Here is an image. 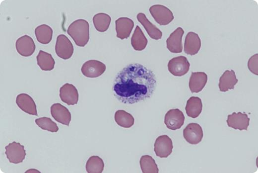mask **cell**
I'll return each mask as SVG.
<instances>
[{
	"label": "cell",
	"instance_id": "obj_1",
	"mask_svg": "<svg viewBox=\"0 0 258 173\" xmlns=\"http://www.w3.org/2000/svg\"><path fill=\"white\" fill-rule=\"evenodd\" d=\"M156 84L151 70L138 63L130 64L117 74L113 91L119 101L132 104L149 98L155 90Z\"/></svg>",
	"mask_w": 258,
	"mask_h": 173
},
{
	"label": "cell",
	"instance_id": "obj_2",
	"mask_svg": "<svg viewBox=\"0 0 258 173\" xmlns=\"http://www.w3.org/2000/svg\"><path fill=\"white\" fill-rule=\"evenodd\" d=\"M67 33L76 45L84 47L89 40V23L85 19H77L69 25L67 29Z\"/></svg>",
	"mask_w": 258,
	"mask_h": 173
},
{
	"label": "cell",
	"instance_id": "obj_3",
	"mask_svg": "<svg viewBox=\"0 0 258 173\" xmlns=\"http://www.w3.org/2000/svg\"><path fill=\"white\" fill-rule=\"evenodd\" d=\"M149 11L155 21L161 25L169 24L174 18L171 10L161 4L152 5L149 8Z\"/></svg>",
	"mask_w": 258,
	"mask_h": 173
},
{
	"label": "cell",
	"instance_id": "obj_4",
	"mask_svg": "<svg viewBox=\"0 0 258 173\" xmlns=\"http://www.w3.org/2000/svg\"><path fill=\"white\" fill-rule=\"evenodd\" d=\"M73 45L68 37L64 34L58 36L55 45V51L58 57L64 59H69L73 53Z\"/></svg>",
	"mask_w": 258,
	"mask_h": 173
},
{
	"label": "cell",
	"instance_id": "obj_5",
	"mask_svg": "<svg viewBox=\"0 0 258 173\" xmlns=\"http://www.w3.org/2000/svg\"><path fill=\"white\" fill-rule=\"evenodd\" d=\"M190 64L187 58L180 56L171 59L168 63V69L173 75L181 77L186 74L190 69Z\"/></svg>",
	"mask_w": 258,
	"mask_h": 173
},
{
	"label": "cell",
	"instance_id": "obj_6",
	"mask_svg": "<svg viewBox=\"0 0 258 173\" xmlns=\"http://www.w3.org/2000/svg\"><path fill=\"white\" fill-rule=\"evenodd\" d=\"M5 149L6 158L11 163H22L26 155L24 146L15 141L5 146Z\"/></svg>",
	"mask_w": 258,
	"mask_h": 173
},
{
	"label": "cell",
	"instance_id": "obj_7",
	"mask_svg": "<svg viewBox=\"0 0 258 173\" xmlns=\"http://www.w3.org/2000/svg\"><path fill=\"white\" fill-rule=\"evenodd\" d=\"M106 68V65L103 63L96 60H90L83 64L81 71L84 76L94 78L102 75Z\"/></svg>",
	"mask_w": 258,
	"mask_h": 173
},
{
	"label": "cell",
	"instance_id": "obj_8",
	"mask_svg": "<svg viewBox=\"0 0 258 173\" xmlns=\"http://www.w3.org/2000/svg\"><path fill=\"white\" fill-rule=\"evenodd\" d=\"M185 118L183 112L180 109H171L165 115L164 123L167 128L176 130L181 128L183 125Z\"/></svg>",
	"mask_w": 258,
	"mask_h": 173
},
{
	"label": "cell",
	"instance_id": "obj_9",
	"mask_svg": "<svg viewBox=\"0 0 258 173\" xmlns=\"http://www.w3.org/2000/svg\"><path fill=\"white\" fill-rule=\"evenodd\" d=\"M173 146L171 139L166 135L159 136L156 139L154 150L160 158H167L172 152Z\"/></svg>",
	"mask_w": 258,
	"mask_h": 173
},
{
	"label": "cell",
	"instance_id": "obj_10",
	"mask_svg": "<svg viewBox=\"0 0 258 173\" xmlns=\"http://www.w3.org/2000/svg\"><path fill=\"white\" fill-rule=\"evenodd\" d=\"M203 130L200 125L196 123L189 124L183 130V136L189 143L196 145L203 138Z\"/></svg>",
	"mask_w": 258,
	"mask_h": 173
},
{
	"label": "cell",
	"instance_id": "obj_11",
	"mask_svg": "<svg viewBox=\"0 0 258 173\" xmlns=\"http://www.w3.org/2000/svg\"><path fill=\"white\" fill-rule=\"evenodd\" d=\"M227 124L229 127L239 130H247L249 125L250 118L245 113L234 112L227 116Z\"/></svg>",
	"mask_w": 258,
	"mask_h": 173
},
{
	"label": "cell",
	"instance_id": "obj_12",
	"mask_svg": "<svg viewBox=\"0 0 258 173\" xmlns=\"http://www.w3.org/2000/svg\"><path fill=\"white\" fill-rule=\"evenodd\" d=\"M17 52L21 56L29 57L35 50V44L33 39L27 35L18 38L15 43Z\"/></svg>",
	"mask_w": 258,
	"mask_h": 173
},
{
	"label": "cell",
	"instance_id": "obj_13",
	"mask_svg": "<svg viewBox=\"0 0 258 173\" xmlns=\"http://www.w3.org/2000/svg\"><path fill=\"white\" fill-rule=\"evenodd\" d=\"M184 31L182 27H178L166 40L167 48L172 53H180L182 52V37Z\"/></svg>",
	"mask_w": 258,
	"mask_h": 173
},
{
	"label": "cell",
	"instance_id": "obj_14",
	"mask_svg": "<svg viewBox=\"0 0 258 173\" xmlns=\"http://www.w3.org/2000/svg\"><path fill=\"white\" fill-rule=\"evenodd\" d=\"M60 97L63 102L73 105L78 102V92L74 86L66 83L60 89Z\"/></svg>",
	"mask_w": 258,
	"mask_h": 173
},
{
	"label": "cell",
	"instance_id": "obj_15",
	"mask_svg": "<svg viewBox=\"0 0 258 173\" xmlns=\"http://www.w3.org/2000/svg\"><path fill=\"white\" fill-rule=\"evenodd\" d=\"M51 114L54 119L62 124L68 126L71 121V114L68 109L61 103L52 105Z\"/></svg>",
	"mask_w": 258,
	"mask_h": 173
},
{
	"label": "cell",
	"instance_id": "obj_16",
	"mask_svg": "<svg viewBox=\"0 0 258 173\" xmlns=\"http://www.w3.org/2000/svg\"><path fill=\"white\" fill-rule=\"evenodd\" d=\"M117 37L121 39L128 38L133 28L134 22L128 17H120L115 21Z\"/></svg>",
	"mask_w": 258,
	"mask_h": 173
},
{
	"label": "cell",
	"instance_id": "obj_17",
	"mask_svg": "<svg viewBox=\"0 0 258 173\" xmlns=\"http://www.w3.org/2000/svg\"><path fill=\"white\" fill-rule=\"evenodd\" d=\"M16 103L18 107L25 113L30 115H38L35 102L28 94H19L16 96Z\"/></svg>",
	"mask_w": 258,
	"mask_h": 173
},
{
	"label": "cell",
	"instance_id": "obj_18",
	"mask_svg": "<svg viewBox=\"0 0 258 173\" xmlns=\"http://www.w3.org/2000/svg\"><path fill=\"white\" fill-rule=\"evenodd\" d=\"M201 47V40L198 35L194 32L187 33L184 43V52L188 55L196 54Z\"/></svg>",
	"mask_w": 258,
	"mask_h": 173
},
{
	"label": "cell",
	"instance_id": "obj_19",
	"mask_svg": "<svg viewBox=\"0 0 258 173\" xmlns=\"http://www.w3.org/2000/svg\"><path fill=\"white\" fill-rule=\"evenodd\" d=\"M207 81V75L202 72H192L189 80V88L193 93L201 91Z\"/></svg>",
	"mask_w": 258,
	"mask_h": 173
},
{
	"label": "cell",
	"instance_id": "obj_20",
	"mask_svg": "<svg viewBox=\"0 0 258 173\" xmlns=\"http://www.w3.org/2000/svg\"><path fill=\"white\" fill-rule=\"evenodd\" d=\"M238 82L234 70H226L219 79V88L221 91L233 89Z\"/></svg>",
	"mask_w": 258,
	"mask_h": 173
},
{
	"label": "cell",
	"instance_id": "obj_21",
	"mask_svg": "<svg viewBox=\"0 0 258 173\" xmlns=\"http://www.w3.org/2000/svg\"><path fill=\"white\" fill-rule=\"evenodd\" d=\"M136 17L152 39L158 40L162 38V31L148 19L145 14L140 12L137 14Z\"/></svg>",
	"mask_w": 258,
	"mask_h": 173
},
{
	"label": "cell",
	"instance_id": "obj_22",
	"mask_svg": "<svg viewBox=\"0 0 258 173\" xmlns=\"http://www.w3.org/2000/svg\"><path fill=\"white\" fill-rule=\"evenodd\" d=\"M202 103L197 96H191L187 102L185 110L187 115L193 118L197 117L201 113Z\"/></svg>",
	"mask_w": 258,
	"mask_h": 173
},
{
	"label": "cell",
	"instance_id": "obj_23",
	"mask_svg": "<svg viewBox=\"0 0 258 173\" xmlns=\"http://www.w3.org/2000/svg\"><path fill=\"white\" fill-rule=\"evenodd\" d=\"M52 28L47 24H41L35 29V34L37 41L43 44L50 42L53 36Z\"/></svg>",
	"mask_w": 258,
	"mask_h": 173
},
{
	"label": "cell",
	"instance_id": "obj_24",
	"mask_svg": "<svg viewBox=\"0 0 258 173\" xmlns=\"http://www.w3.org/2000/svg\"><path fill=\"white\" fill-rule=\"evenodd\" d=\"M147 39L139 26L137 25L131 38V44L136 51H142L147 44Z\"/></svg>",
	"mask_w": 258,
	"mask_h": 173
},
{
	"label": "cell",
	"instance_id": "obj_25",
	"mask_svg": "<svg viewBox=\"0 0 258 173\" xmlns=\"http://www.w3.org/2000/svg\"><path fill=\"white\" fill-rule=\"evenodd\" d=\"M37 65L43 71H51L54 68L55 62L52 55L40 50L36 57Z\"/></svg>",
	"mask_w": 258,
	"mask_h": 173
},
{
	"label": "cell",
	"instance_id": "obj_26",
	"mask_svg": "<svg viewBox=\"0 0 258 173\" xmlns=\"http://www.w3.org/2000/svg\"><path fill=\"white\" fill-rule=\"evenodd\" d=\"M93 22L95 29L99 32L107 31L110 26L111 18L105 13H98L93 17Z\"/></svg>",
	"mask_w": 258,
	"mask_h": 173
},
{
	"label": "cell",
	"instance_id": "obj_27",
	"mask_svg": "<svg viewBox=\"0 0 258 173\" xmlns=\"http://www.w3.org/2000/svg\"><path fill=\"white\" fill-rule=\"evenodd\" d=\"M115 120L120 126L127 128L131 127L134 122L132 115L124 110H118L115 112Z\"/></svg>",
	"mask_w": 258,
	"mask_h": 173
},
{
	"label": "cell",
	"instance_id": "obj_28",
	"mask_svg": "<svg viewBox=\"0 0 258 173\" xmlns=\"http://www.w3.org/2000/svg\"><path fill=\"white\" fill-rule=\"evenodd\" d=\"M85 168L88 173H101L104 170V163L99 156H93L87 160Z\"/></svg>",
	"mask_w": 258,
	"mask_h": 173
},
{
	"label": "cell",
	"instance_id": "obj_29",
	"mask_svg": "<svg viewBox=\"0 0 258 173\" xmlns=\"http://www.w3.org/2000/svg\"><path fill=\"white\" fill-rule=\"evenodd\" d=\"M139 163L143 173H158L159 172L155 160L150 156H142L140 159Z\"/></svg>",
	"mask_w": 258,
	"mask_h": 173
},
{
	"label": "cell",
	"instance_id": "obj_30",
	"mask_svg": "<svg viewBox=\"0 0 258 173\" xmlns=\"http://www.w3.org/2000/svg\"><path fill=\"white\" fill-rule=\"evenodd\" d=\"M36 124L43 130L51 132H57L59 128L57 124L51 118L47 117H42L35 119Z\"/></svg>",
	"mask_w": 258,
	"mask_h": 173
},
{
	"label": "cell",
	"instance_id": "obj_31",
	"mask_svg": "<svg viewBox=\"0 0 258 173\" xmlns=\"http://www.w3.org/2000/svg\"><path fill=\"white\" fill-rule=\"evenodd\" d=\"M258 54H256L251 57L248 62L249 70L256 75H258Z\"/></svg>",
	"mask_w": 258,
	"mask_h": 173
}]
</instances>
